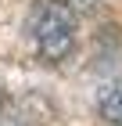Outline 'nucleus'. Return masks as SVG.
<instances>
[{"label":"nucleus","mask_w":122,"mask_h":126,"mask_svg":"<svg viewBox=\"0 0 122 126\" xmlns=\"http://www.w3.org/2000/svg\"><path fill=\"white\" fill-rule=\"evenodd\" d=\"M25 32L43 61H65L75 47V11L65 0H36Z\"/></svg>","instance_id":"nucleus-1"},{"label":"nucleus","mask_w":122,"mask_h":126,"mask_svg":"<svg viewBox=\"0 0 122 126\" xmlns=\"http://www.w3.org/2000/svg\"><path fill=\"white\" fill-rule=\"evenodd\" d=\"M101 112L108 123L122 126V83H111V87L101 94Z\"/></svg>","instance_id":"nucleus-2"}]
</instances>
